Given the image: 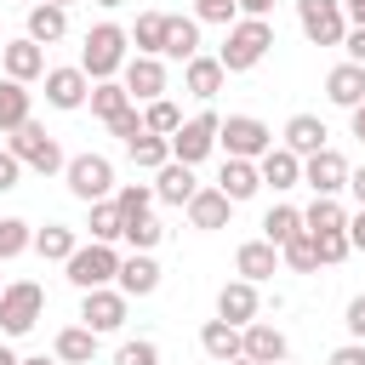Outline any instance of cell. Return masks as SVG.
<instances>
[{
	"instance_id": "1",
	"label": "cell",
	"mask_w": 365,
	"mask_h": 365,
	"mask_svg": "<svg viewBox=\"0 0 365 365\" xmlns=\"http://www.w3.org/2000/svg\"><path fill=\"white\" fill-rule=\"evenodd\" d=\"M268 51H274V23H268V17H234V23H228V40H222V51H217V63H222L228 74H251Z\"/></svg>"
},
{
	"instance_id": "2",
	"label": "cell",
	"mask_w": 365,
	"mask_h": 365,
	"mask_svg": "<svg viewBox=\"0 0 365 365\" xmlns=\"http://www.w3.org/2000/svg\"><path fill=\"white\" fill-rule=\"evenodd\" d=\"M125 57H131V34H125L120 23H97V29H86V46H80V68H86V80H114V74L125 68Z\"/></svg>"
},
{
	"instance_id": "3",
	"label": "cell",
	"mask_w": 365,
	"mask_h": 365,
	"mask_svg": "<svg viewBox=\"0 0 365 365\" xmlns=\"http://www.w3.org/2000/svg\"><path fill=\"white\" fill-rule=\"evenodd\" d=\"M46 314V291L34 279H11L0 285V336H29Z\"/></svg>"
},
{
	"instance_id": "4",
	"label": "cell",
	"mask_w": 365,
	"mask_h": 365,
	"mask_svg": "<svg viewBox=\"0 0 365 365\" xmlns=\"http://www.w3.org/2000/svg\"><path fill=\"white\" fill-rule=\"evenodd\" d=\"M6 148L17 154V165H23V171H40V177H51V171H63V165H68L63 143H57L46 125H34V120H29V125H17Z\"/></svg>"
},
{
	"instance_id": "5",
	"label": "cell",
	"mask_w": 365,
	"mask_h": 365,
	"mask_svg": "<svg viewBox=\"0 0 365 365\" xmlns=\"http://www.w3.org/2000/svg\"><path fill=\"white\" fill-rule=\"evenodd\" d=\"M63 182H68V194L74 200H108L120 182H114V160L108 154H74L68 165H63Z\"/></svg>"
},
{
	"instance_id": "6",
	"label": "cell",
	"mask_w": 365,
	"mask_h": 365,
	"mask_svg": "<svg viewBox=\"0 0 365 365\" xmlns=\"http://www.w3.org/2000/svg\"><path fill=\"white\" fill-rule=\"evenodd\" d=\"M217 143H222V154H234V160H262V154L274 148V131H268L257 114H228V120L217 125Z\"/></svg>"
},
{
	"instance_id": "7",
	"label": "cell",
	"mask_w": 365,
	"mask_h": 365,
	"mask_svg": "<svg viewBox=\"0 0 365 365\" xmlns=\"http://www.w3.org/2000/svg\"><path fill=\"white\" fill-rule=\"evenodd\" d=\"M63 268H68V285H80V291H91V285H114V274H120V251L103 245V240H91V245H74V257H68Z\"/></svg>"
},
{
	"instance_id": "8",
	"label": "cell",
	"mask_w": 365,
	"mask_h": 365,
	"mask_svg": "<svg viewBox=\"0 0 365 365\" xmlns=\"http://www.w3.org/2000/svg\"><path fill=\"white\" fill-rule=\"evenodd\" d=\"M217 125H222V114H211V108H200L194 120H182V125L171 131V160L200 165V160L217 148Z\"/></svg>"
},
{
	"instance_id": "9",
	"label": "cell",
	"mask_w": 365,
	"mask_h": 365,
	"mask_svg": "<svg viewBox=\"0 0 365 365\" xmlns=\"http://www.w3.org/2000/svg\"><path fill=\"white\" fill-rule=\"evenodd\" d=\"M297 23L314 46H342V34H348L342 0H297Z\"/></svg>"
},
{
	"instance_id": "10",
	"label": "cell",
	"mask_w": 365,
	"mask_h": 365,
	"mask_svg": "<svg viewBox=\"0 0 365 365\" xmlns=\"http://www.w3.org/2000/svg\"><path fill=\"white\" fill-rule=\"evenodd\" d=\"M125 291H114V285H91V291H80V325H91L97 336L103 331H120L125 325Z\"/></svg>"
},
{
	"instance_id": "11",
	"label": "cell",
	"mask_w": 365,
	"mask_h": 365,
	"mask_svg": "<svg viewBox=\"0 0 365 365\" xmlns=\"http://www.w3.org/2000/svg\"><path fill=\"white\" fill-rule=\"evenodd\" d=\"M40 80H46V103H51V108H63V114H74V108H86V97H91V80H86V68H80V63H63V68H46Z\"/></svg>"
},
{
	"instance_id": "12",
	"label": "cell",
	"mask_w": 365,
	"mask_h": 365,
	"mask_svg": "<svg viewBox=\"0 0 365 365\" xmlns=\"http://www.w3.org/2000/svg\"><path fill=\"white\" fill-rule=\"evenodd\" d=\"M120 86L131 91V103H154V97H165V57H125V68H120Z\"/></svg>"
},
{
	"instance_id": "13",
	"label": "cell",
	"mask_w": 365,
	"mask_h": 365,
	"mask_svg": "<svg viewBox=\"0 0 365 365\" xmlns=\"http://www.w3.org/2000/svg\"><path fill=\"white\" fill-rule=\"evenodd\" d=\"M348 171H354V165H348L331 143H325L319 154H308V160H302V182H308L314 194H342V188H348Z\"/></svg>"
},
{
	"instance_id": "14",
	"label": "cell",
	"mask_w": 365,
	"mask_h": 365,
	"mask_svg": "<svg viewBox=\"0 0 365 365\" xmlns=\"http://www.w3.org/2000/svg\"><path fill=\"white\" fill-rule=\"evenodd\" d=\"M240 354H245V359H257V365H279V359L291 354V342H285V331H279V325L251 319V325H240Z\"/></svg>"
},
{
	"instance_id": "15",
	"label": "cell",
	"mask_w": 365,
	"mask_h": 365,
	"mask_svg": "<svg viewBox=\"0 0 365 365\" xmlns=\"http://www.w3.org/2000/svg\"><path fill=\"white\" fill-rule=\"evenodd\" d=\"M257 177H262V188L285 194V188H297V182H302V154H291L285 143H274V148L257 160Z\"/></svg>"
},
{
	"instance_id": "16",
	"label": "cell",
	"mask_w": 365,
	"mask_h": 365,
	"mask_svg": "<svg viewBox=\"0 0 365 365\" xmlns=\"http://www.w3.org/2000/svg\"><path fill=\"white\" fill-rule=\"evenodd\" d=\"M182 211H188V222H194L200 234H217V228H228V217H234V200H228L222 188H194V200H188Z\"/></svg>"
},
{
	"instance_id": "17",
	"label": "cell",
	"mask_w": 365,
	"mask_h": 365,
	"mask_svg": "<svg viewBox=\"0 0 365 365\" xmlns=\"http://www.w3.org/2000/svg\"><path fill=\"white\" fill-rule=\"evenodd\" d=\"M257 314H262V297H257L251 279H228V285L217 291V319H228V325H251Z\"/></svg>"
},
{
	"instance_id": "18",
	"label": "cell",
	"mask_w": 365,
	"mask_h": 365,
	"mask_svg": "<svg viewBox=\"0 0 365 365\" xmlns=\"http://www.w3.org/2000/svg\"><path fill=\"white\" fill-rule=\"evenodd\" d=\"M0 68H6V80H23V86H29V80L46 74V51H40L29 34H23V40H6V46H0Z\"/></svg>"
},
{
	"instance_id": "19",
	"label": "cell",
	"mask_w": 365,
	"mask_h": 365,
	"mask_svg": "<svg viewBox=\"0 0 365 365\" xmlns=\"http://www.w3.org/2000/svg\"><path fill=\"white\" fill-rule=\"evenodd\" d=\"M222 80H228V68H222L217 57H205V51H194V57L182 63V91L200 97V103H211V97L222 91Z\"/></svg>"
},
{
	"instance_id": "20",
	"label": "cell",
	"mask_w": 365,
	"mask_h": 365,
	"mask_svg": "<svg viewBox=\"0 0 365 365\" xmlns=\"http://www.w3.org/2000/svg\"><path fill=\"white\" fill-rule=\"evenodd\" d=\"M120 291L125 297H154L160 291V262H154V251H131V257H120Z\"/></svg>"
},
{
	"instance_id": "21",
	"label": "cell",
	"mask_w": 365,
	"mask_h": 365,
	"mask_svg": "<svg viewBox=\"0 0 365 365\" xmlns=\"http://www.w3.org/2000/svg\"><path fill=\"white\" fill-rule=\"evenodd\" d=\"M194 188H200V177H194V165H182V160H165V165L154 171V200H165V205H188Z\"/></svg>"
},
{
	"instance_id": "22",
	"label": "cell",
	"mask_w": 365,
	"mask_h": 365,
	"mask_svg": "<svg viewBox=\"0 0 365 365\" xmlns=\"http://www.w3.org/2000/svg\"><path fill=\"white\" fill-rule=\"evenodd\" d=\"M234 268H240V279L262 285V279H274V268H279V245H268V240H245V245L234 251Z\"/></svg>"
},
{
	"instance_id": "23",
	"label": "cell",
	"mask_w": 365,
	"mask_h": 365,
	"mask_svg": "<svg viewBox=\"0 0 365 365\" xmlns=\"http://www.w3.org/2000/svg\"><path fill=\"white\" fill-rule=\"evenodd\" d=\"M325 97H331L336 108L365 103V63H336V68L325 74Z\"/></svg>"
},
{
	"instance_id": "24",
	"label": "cell",
	"mask_w": 365,
	"mask_h": 365,
	"mask_svg": "<svg viewBox=\"0 0 365 365\" xmlns=\"http://www.w3.org/2000/svg\"><path fill=\"white\" fill-rule=\"evenodd\" d=\"M63 34H68V11L51 6V0H34V6H29V40H34V46H57Z\"/></svg>"
},
{
	"instance_id": "25",
	"label": "cell",
	"mask_w": 365,
	"mask_h": 365,
	"mask_svg": "<svg viewBox=\"0 0 365 365\" xmlns=\"http://www.w3.org/2000/svg\"><path fill=\"white\" fill-rule=\"evenodd\" d=\"M194 51H200V17H177V11H165V46H160V57L188 63Z\"/></svg>"
},
{
	"instance_id": "26",
	"label": "cell",
	"mask_w": 365,
	"mask_h": 365,
	"mask_svg": "<svg viewBox=\"0 0 365 365\" xmlns=\"http://www.w3.org/2000/svg\"><path fill=\"white\" fill-rule=\"evenodd\" d=\"M325 137H331V131H325V120H319V114H291V120H285V148H291V154H302V160H308V154H319V148H325Z\"/></svg>"
},
{
	"instance_id": "27",
	"label": "cell",
	"mask_w": 365,
	"mask_h": 365,
	"mask_svg": "<svg viewBox=\"0 0 365 365\" xmlns=\"http://www.w3.org/2000/svg\"><path fill=\"white\" fill-rule=\"evenodd\" d=\"M217 188H222L234 205H245V200L262 188V177H257V160H234V154H228V160H222V177H217Z\"/></svg>"
},
{
	"instance_id": "28",
	"label": "cell",
	"mask_w": 365,
	"mask_h": 365,
	"mask_svg": "<svg viewBox=\"0 0 365 365\" xmlns=\"http://www.w3.org/2000/svg\"><path fill=\"white\" fill-rule=\"evenodd\" d=\"M51 354H57L63 365H91V359H97V331H91V325H63L57 342H51Z\"/></svg>"
},
{
	"instance_id": "29",
	"label": "cell",
	"mask_w": 365,
	"mask_h": 365,
	"mask_svg": "<svg viewBox=\"0 0 365 365\" xmlns=\"http://www.w3.org/2000/svg\"><path fill=\"white\" fill-rule=\"evenodd\" d=\"M74 245H80V234L68 222H46V228H34V245L29 251H40V262H68Z\"/></svg>"
},
{
	"instance_id": "30",
	"label": "cell",
	"mask_w": 365,
	"mask_h": 365,
	"mask_svg": "<svg viewBox=\"0 0 365 365\" xmlns=\"http://www.w3.org/2000/svg\"><path fill=\"white\" fill-rule=\"evenodd\" d=\"M34 103H29V86L23 80H0V137H11L17 125H29L34 114H29Z\"/></svg>"
},
{
	"instance_id": "31",
	"label": "cell",
	"mask_w": 365,
	"mask_h": 365,
	"mask_svg": "<svg viewBox=\"0 0 365 365\" xmlns=\"http://www.w3.org/2000/svg\"><path fill=\"white\" fill-rule=\"evenodd\" d=\"M200 348H205L211 365L234 359V354H240V325H228V319H205V325H200Z\"/></svg>"
},
{
	"instance_id": "32",
	"label": "cell",
	"mask_w": 365,
	"mask_h": 365,
	"mask_svg": "<svg viewBox=\"0 0 365 365\" xmlns=\"http://www.w3.org/2000/svg\"><path fill=\"white\" fill-rule=\"evenodd\" d=\"M302 228L308 234H342L348 228V211L336 205V194H314V205L302 211Z\"/></svg>"
},
{
	"instance_id": "33",
	"label": "cell",
	"mask_w": 365,
	"mask_h": 365,
	"mask_svg": "<svg viewBox=\"0 0 365 365\" xmlns=\"http://www.w3.org/2000/svg\"><path fill=\"white\" fill-rule=\"evenodd\" d=\"M86 103H91V114L108 125L114 114H125V108H131V91H125L120 80H91V97H86Z\"/></svg>"
},
{
	"instance_id": "34",
	"label": "cell",
	"mask_w": 365,
	"mask_h": 365,
	"mask_svg": "<svg viewBox=\"0 0 365 365\" xmlns=\"http://www.w3.org/2000/svg\"><path fill=\"white\" fill-rule=\"evenodd\" d=\"M125 154H131V165H137V171H160V165L171 160V137H154V131H137V137L125 143Z\"/></svg>"
},
{
	"instance_id": "35",
	"label": "cell",
	"mask_w": 365,
	"mask_h": 365,
	"mask_svg": "<svg viewBox=\"0 0 365 365\" xmlns=\"http://www.w3.org/2000/svg\"><path fill=\"white\" fill-rule=\"evenodd\" d=\"M125 34H131V46L143 57H160V46H165V11H137V23Z\"/></svg>"
},
{
	"instance_id": "36",
	"label": "cell",
	"mask_w": 365,
	"mask_h": 365,
	"mask_svg": "<svg viewBox=\"0 0 365 365\" xmlns=\"http://www.w3.org/2000/svg\"><path fill=\"white\" fill-rule=\"evenodd\" d=\"M114 205H120V222H137V217L154 211V188L148 182H120L114 188Z\"/></svg>"
},
{
	"instance_id": "37",
	"label": "cell",
	"mask_w": 365,
	"mask_h": 365,
	"mask_svg": "<svg viewBox=\"0 0 365 365\" xmlns=\"http://www.w3.org/2000/svg\"><path fill=\"white\" fill-rule=\"evenodd\" d=\"M291 234H302V211H297V205H268V217H262V240H268V245H285Z\"/></svg>"
},
{
	"instance_id": "38",
	"label": "cell",
	"mask_w": 365,
	"mask_h": 365,
	"mask_svg": "<svg viewBox=\"0 0 365 365\" xmlns=\"http://www.w3.org/2000/svg\"><path fill=\"white\" fill-rule=\"evenodd\" d=\"M182 125V108L171 103V97H154V103H143V131H154V137H171Z\"/></svg>"
},
{
	"instance_id": "39",
	"label": "cell",
	"mask_w": 365,
	"mask_h": 365,
	"mask_svg": "<svg viewBox=\"0 0 365 365\" xmlns=\"http://www.w3.org/2000/svg\"><path fill=\"white\" fill-rule=\"evenodd\" d=\"M86 228H91V240H103V245H114V240H120V228H125V222H120L114 194H108V200H91V222H86Z\"/></svg>"
},
{
	"instance_id": "40",
	"label": "cell",
	"mask_w": 365,
	"mask_h": 365,
	"mask_svg": "<svg viewBox=\"0 0 365 365\" xmlns=\"http://www.w3.org/2000/svg\"><path fill=\"white\" fill-rule=\"evenodd\" d=\"M279 262H291L297 274H314L319 268V251H314V234L302 228V234H291L285 245H279Z\"/></svg>"
},
{
	"instance_id": "41",
	"label": "cell",
	"mask_w": 365,
	"mask_h": 365,
	"mask_svg": "<svg viewBox=\"0 0 365 365\" xmlns=\"http://www.w3.org/2000/svg\"><path fill=\"white\" fill-rule=\"evenodd\" d=\"M34 245V228L23 222V217H0V262H11V257H23Z\"/></svg>"
},
{
	"instance_id": "42",
	"label": "cell",
	"mask_w": 365,
	"mask_h": 365,
	"mask_svg": "<svg viewBox=\"0 0 365 365\" xmlns=\"http://www.w3.org/2000/svg\"><path fill=\"white\" fill-rule=\"evenodd\" d=\"M120 240H125L131 251H154V245L165 240V228H160V222H154V211H148V217H137V222H125V228H120Z\"/></svg>"
},
{
	"instance_id": "43",
	"label": "cell",
	"mask_w": 365,
	"mask_h": 365,
	"mask_svg": "<svg viewBox=\"0 0 365 365\" xmlns=\"http://www.w3.org/2000/svg\"><path fill=\"white\" fill-rule=\"evenodd\" d=\"M114 365H160V342H148V336L120 342V348H114Z\"/></svg>"
},
{
	"instance_id": "44",
	"label": "cell",
	"mask_w": 365,
	"mask_h": 365,
	"mask_svg": "<svg viewBox=\"0 0 365 365\" xmlns=\"http://www.w3.org/2000/svg\"><path fill=\"white\" fill-rule=\"evenodd\" d=\"M314 251H319V262H342L354 245H348V228L342 234H314Z\"/></svg>"
},
{
	"instance_id": "45",
	"label": "cell",
	"mask_w": 365,
	"mask_h": 365,
	"mask_svg": "<svg viewBox=\"0 0 365 365\" xmlns=\"http://www.w3.org/2000/svg\"><path fill=\"white\" fill-rule=\"evenodd\" d=\"M108 131H114V137H120V143H131V137H137V131H143V108H137V103H131V108H125V114H114V120H108Z\"/></svg>"
},
{
	"instance_id": "46",
	"label": "cell",
	"mask_w": 365,
	"mask_h": 365,
	"mask_svg": "<svg viewBox=\"0 0 365 365\" xmlns=\"http://www.w3.org/2000/svg\"><path fill=\"white\" fill-rule=\"evenodd\" d=\"M342 325H348V336H354V342H365V291H359V297H348Z\"/></svg>"
},
{
	"instance_id": "47",
	"label": "cell",
	"mask_w": 365,
	"mask_h": 365,
	"mask_svg": "<svg viewBox=\"0 0 365 365\" xmlns=\"http://www.w3.org/2000/svg\"><path fill=\"white\" fill-rule=\"evenodd\" d=\"M17 182H23V165H17V154H11V148H0V194H6V188H17Z\"/></svg>"
},
{
	"instance_id": "48",
	"label": "cell",
	"mask_w": 365,
	"mask_h": 365,
	"mask_svg": "<svg viewBox=\"0 0 365 365\" xmlns=\"http://www.w3.org/2000/svg\"><path fill=\"white\" fill-rule=\"evenodd\" d=\"M325 365H365V342H354V336H348L342 348H331V359H325Z\"/></svg>"
},
{
	"instance_id": "49",
	"label": "cell",
	"mask_w": 365,
	"mask_h": 365,
	"mask_svg": "<svg viewBox=\"0 0 365 365\" xmlns=\"http://www.w3.org/2000/svg\"><path fill=\"white\" fill-rule=\"evenodd\" d=\"M342 51H348V63H365V29H348L342 34Z\"/></svg>"
},
{
	"instance_id": "50",
	"label": "cell",
	"mask_w": 365,
	"mask_h": 365,
	"mask_svg": "<svg viewBox=\"0 0 365 365\" xmlns=\"http://www.w3.org/2000/svg\"><path fill=\"white\" fill-rule=\"evenodd\" d=\"M348 245H354V251H365V205H359V211H348Z\"/></svg>"
},
{
	"instance_id": "51",
	"label": "cell",
	"mask_w": 365,
	"mask_h": 365,
	"mask_svg": "<svg viewBox=\"0 0 365 365\" xmlns=\"http://www.w3.org/2000/svg\"><path fill=\"white\" fill-rule=\"evenodd\" d=\"M240 6V17H268L274 11V0H234Z\"/></svg>"
},
{
	"instance_id": "52",
	"label": "cell",
	"mask_w": 365,
	"mask_h": 365,
	"mask_svg": "<svg viewBox=\"0 0 365 365\" xmlns=\"http://www.w3.org/2000/svg\"><path fill=\"white\" fill-rule=\"evenodd\" d=\"M342 17H348V29H365V0H342Z\"/></svg>"
},
{
	"instance_id": "53",
	"label": "cell",
	"mask_w": 365,
	"mask_h": 365,
	"mask_svg": "<svg viewBox=\"0 0 365 365\" xmlns=\"http://www.w3.org/2000/svg\"><path fill=\"white\" fill-rule=\"evenodd\" d=\"M348 194L365 205V165H359V171H348Z\"/></svg>"
},
{
	"instance_id": "54",
	"label": "cell",
	"mask_w": 365,
	"mask_h": 365,
	"mask_svg": "<svg viewBox=\"0 0 365 365\" xmlns=\"http://www.w3.org/2000/svg\"><path fill=\"white\" fill-rule=\"evenodd\" d=\"M348 120H354V137L365 143V103H354V108H348Z\"/></svg>"
},
{
	"instance_id": "55",
	"label": "cell",
	"mask_w": 365,
	"mask_h": 365,
	"mask_svg": "<svg viewBox=\"0 0 365 365\" xmlns=\"http://www.w3.org/2000/svg\"><path fill=\"white\" fill-rule=\"evenodd\" d=\"M17 365H63L57 354H29V359H17Z\"/></svg>"
},
{
	"instance_id": "56",
	"label": "cell",
	"mask_w": 365,
	"mask_h": 365,
	"mask_svg": "<svg viewBox=\"0 0 365 365\" xmlns=\"http://www.w3.org/2000/svg\"><path fill=\"white\" fill-rule=\"evenodd\" d=\"M0 365H17V354H11V348H6V342H0Z\"/></svg>"
},
{
	"instance_id": "57",
	"label": "cell",
	"mask_w": 365,
	"mask_h": 365,
	"mask_svg": "<svg viewBox=\"0 0 365 365\" xmlns=\"http://www.w3.org/2000/svg\"><path fill=\"white\" fill-rule=\"evenodd\" d=\"M91 6H103V11H114V6H125V0H91Z\"/></svg>"
},
{
	"instance_id": "58",
	"label": "cell",
	"mask_w": 365,
	"mask_h": 365,
	"mask_svg": "<svg viewBox=\"0 0 365 365\" xmlns=\"http://www.w3.org/2000/svg\"><path fill=\"white\" fill-rule=\"evenodd\" d=\"M222 365H257V359H245V354H234V359H222Z\"/></svg>"
},
{
	"instance_id": "59",
	"label": "cell",
	"mask_w": 365,
	"mask_h": 365,
	"mask_svg": "<svg viewBox=\"0 0 365 365\" xmlns=\"http://www.w3.org/2000/svg\"><path fill=\"white\" fill-rule=\"evenodd\" d=\"M51 6H63V11H68V6H74V0H51Z\"/></svg>"
},
{
	"instance_id": "60",
	"label": "cell",
	"mask_w": 365,
	"mask_h": 365,
	"mask_svg": "<svg viewBox=\"0 0 365 365\" xmlns=\"http://www.w3.org/2000/svg\"><path fill=\"white\" fill-rule=\"evenodd\" d=\"M17 6H34V0H17Z\"/></svg>"
},
{
	"instance_id": "61",
	"label": "cell",
	"mask_w": 365,
	"mask_h": 365,
	"mask_svg": "<svg viewBox=\"0 0 365 365\" xmlns=\"http://www.w3.org/2000/svg\"><path fill=\"white\" fill-rule=\"evenodd\" d=\"M0 46H6V40H0Z\"/></svg>"
}]
</instances>
